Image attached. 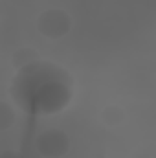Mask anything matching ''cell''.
Here are the masks:
<instances>
[{
  "mask_svg": "<svg viewBox=\"0 0 156 158\" xmlns=\"http://www.w3.org/2000/svg\"><path fill=\"white\" fill-rule=\"evenodd\" d=\"M37 28L48 39L64 37L68 33V30H70V17L63 9H48L39 17Z\"/></svg>",
  "mask_w": 156,
  "mask_h": 158,
  "instance_id": "cell-1",
  "label": "cell"
},
{
  "mask_svg": "<svg viewBox=\"0 0 156 158\" xmlns=\"http://www.w3.org/2000/svg\"><path fill=\"white\" fill-rule=\"evenodd\" d=\"M68 147H70L68 136L57 129H48L37 138V149L42 156L59 158L68 151Z\"/></svg>",
  "mask_w": 156,
  "mask_h": 158,
  "instance_id": "cell-2",
  "label": "cell"
},
{
  "mask_svg": "<svg viewBox=\"0 0 156 158\" xmlns=\"http://www.w3.org/2000/svg\"><path fill=\"white\" fill-rule=\"evenodd\" d=\"M101 118L107 125H117L123 121V110L119 107H107V109H103Z\"/></svg>",
  "mask_w": 156,
  "mask_h": 158,
  "instance_id": "cell-3",
  "label": "cell"
}]
</instances>
